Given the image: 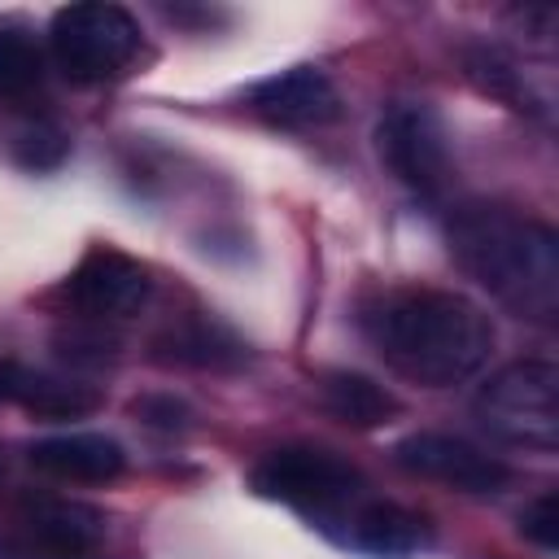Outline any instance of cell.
Returning a JSON list of instances; mask_svg holds the SVG:
<instances>
[{"instance_id":"obj_5","label":"cell","mask_w":559,"mask_h":559,"mask_svg":"<svg viewBox=\"0 0 559 559\" xmlns=\"http://www.w3.org/2000/svg\"><path fill=\"white\" fill-rule=\"evenodd\" d=\"M48 52L70 83H109L140 52V22L105 0L66 4L52 13Z\"/></svg>"},{"instance_id":"obj_4","label":"cell","mask_w":559,"mask_h":559,"mask_svg":"<svg viewBox=\"0 0 559 559\" xmlns=\"http://www.w3.org/2000/svg\"><path fill=\"white\" fill-rule=\"evenodd\" d=\"M472 411L489 437L550 454L559 445V371L542 358L511 362L480 384Z\"/></svg>"},{"instance_id":"obj_18","label":"cell","mask_w":559,"mask_h":559,"mask_svg":"<svg viewBox=\"0 0 559 559\" xmlns=\"http://www.w3.org/2000/svg\"><path fill=\"white\" fill-rule=\"evenodd\" d=\"M520 528H524V537H533L537 546L550 550L559 542V507H555V493H542L533 507H524Z\"/></svg>"},{"instance_id":"obj_9","label":"cell","mask_w":559,"mask_h":559,"mask_svg":"<svg viewBox=\"0 0 559 559\" xmlns=\"http://www.w3.org/2000/svg\"><path fill=\"white\" fill-rule=\"evenodd\" d=\"M393 463L419 480H432V485H445V489H459L472 498L502 493L511 480V467L498 454H489L454 432H411L393 445Z\"/></svg>"},{"instance_id":"obj_3","label":"cell","mask_w":559,"mask_h":559,"mask_svg":"<svg viewBox=\"0 0 559 559\" xmlns=\"http://www.w3.org/2000/svg\"><path fill=\"white\" fill-rule=\"evenodd\" d=\"M249 480L262 498L284 502L288 511H297L306 524H314L332 542L345 537V528L371 498L367 476L349 459L319 450V445H280L253 463Z\"/></svg>"},{"instance_id":"obj_14","label":"cell","mask_w":559,"mask_h":559,"mask_svg":"<svg viewBox=\"0 0 559 559\" xmlns=\"http://www.w3.org/2000/svg\"><path fill=\"white\" fill-rule=\"evenodd\" d=\"M319 402L332 419H341L349 428H380L402 411L384 384H376L371 376H358V371H328L319 384Z\"/></svg>"},{"instance_id":"obj_15","label":"cell","mask_w":559,"mask_h":559,"mask_svg":"<svg viewBox=\"0 0 559 559\" xmlns=\"http://www.w3.org/2000/svg\"><path fill=\"white\" fill-rule=\"evenodd\" d=\"M48 57L26 26H0V100L22 105L44 87Z\"/></svg>"},{"instance_id":"obj_1","label":"cell","mask_w":559,"mask_h":559,"mask_svg":"<svg viewBox=\"0 0 559 559\" xmlns=\"http://www.w3.org/2000/svg\"><path fill=\"white\" fill-rule=\"evenodd\" d=\"M358 319L380 362L424 389H445L476 376L493 349V323L485 306L454 288H389L371 297Z\"/></svg>"},{"instance_id":"obj_13","label":"cell","mask_w":559,"mask_h":559,"mask_svg":"<svg viewBox=\"0 0 559 559\" xmlns=\"http://www.w3.org/2000/svg\"><path fill=\"white\" fill-rule=\"evenodd\" d=\"M157 358L162 362H183V367H210V371H223V367H240L249 354H245V341L223 328L218 319L210 314H188L179 323H170L162 336H157Z\"/></svg>"},{"instance_id":"obj_19","label":"cell","mask_w":559,"mask_h":559,"mask_svg":"<svg viewBox=\"0 0 559 559\" xmlns=\"http://www.w3.org/2000/svg\"><path fill=\"white\" fill-rule=\"evenodd\" d=\"M148 428H162V432H175V428H183L188 424V406L179 402V397H140L135 406H131Z\"/></svg>"},{"instance_id":"obj_10","label":"cell","mask_w":559,"mask_h":559,"mask_svg":"<svg viewBox=\"0 0 559 559\" xmlns=\"http://www.w3.org/2000/svg\"><path fill=\"white\" fill-rule=\"evenodd\" d=\"M249 109L284 131H319L341 118V92L319 66H288L249 87Z\"/></svg>"},{"instance_id":"obj_20","label":"cell","mask_w":559,"mask_h":559,"mask_svg":"<svg viewBox=\"0 0 559 559\" xmlns=\"http://www.w3.org/2000/svg\"><path fill=\"white\" fill-rule=\"evenodd\" d=\"M0 480H4V459H0Z\"/></svg>"},{"instance_id":"obj_12","label":"cell","mask_w":559,"mask_h":559,"mask_svg":"<svg viewBox=\"0 0 559 559\" xmlns=\"http://www.w3.org/2000/svg\"><path fill=\"white\" fill-rule=\"evenodd\" d=\"M428 537L424 520L415 511H406L402 502H389V498H367L362 511L354 515V524L345 528L341 546L349 550H362V555H376V559H397V555H411L419 550Z\"/></svg>"},{"instance_id":"obj_7","label":"cell","mask_w":559,"mask_h":559,"mask_svg":"<svg viewBox=\"0 0 559 559\" xmlns=\"http://www.w3.org/2000/svg\"><path fill=\"white\" fill-rule=\"evenodd\" d=\"M105 515L74 498H26L17 524L0 533V559H96Z\"/></svg>"},{"instance_id":"obj_8","label":"cell","mask_w":559,"mask_h":559,"mask_svg":"<svg viewBox=\"0 0 559 559\" xmlns=\"http://www.w3.org/2000/svg\"><path fill=\"white\" fill-rule=\"evenodd\" d=\"M70 310L87 323H122L135 319L153 297V275L144 262L127 258L122 249L96 245L79 258V266L61 284Z\"/></svg>"},{"instance_id":"obj_2","label":"cell","mask_w":559,"mask_h":559,"mask_svg":"<svg viewBox=\"0 0 559 559\" xmlns=\"http://www.w3.org/2000/svg\"><path fill=\"white\" fill-rule=\"evenodd\" d=\"M459 271L520 319L555 323L559 314V236L511 205H459L445 223Z\"/></svg>"},{"instance_id":"obj_16","label":"cell","mask_w":559,"mask_h":559,"mask_svg":"<svg viewBox=\"0 0 559 559\" xmlns=\"http://www.w3.org/2000/svg\"><path fill=\"white\" fill-rule=\"evenodd\" d=\"M17 406L35 411V415H48V419H74V415H87L100 397L96 389L79 384V380H66V376H44V371H26L22 367V380H17Z\"/></svg>"},{"instance_id":"obj_11","label":"cell","mask_w":559,"mask_h":559,"mask_svg":"<svg viewBox=\"0 0 559 559\" xmlns=\"http://www.w3.org/2000/svg\"><path fill=\"white\" fill-rule=\"evenodd\" d=\"M31 467L66 480V485H105L118 480L127 467V454L114 437L105 432H61V437H44L26 450Z\"/></svg>"},{"instance_id":"obj_17","label":"cell","mask_w":559,"mask_h":559,"mask_svg":"<svg viewBox=\"0 0 559 559\" xmlns=\"http://www.w3.org/2000/svg\"><path fill=\"white\" fill-rule=\"evenodd\" d=\"M66 148H70V140H66V131L61 127H52V122H22L17 131H13V153H17V162L22 166H31V170H52L61 157H66Z\"/></svg>"},{"instance_id":"obj_6","label":"cell","mask_w":559,"mask_h":559,"mask_svg":"<svg viewBox=\"0 0 559 559\" xmlns=\"http://www.w3.org/2000/svg\"><path fill=\"white\" fill-rule=\"evenodd\" d=\"M376 153L389 175L415 197H441L450 183V140L437 109L419 100H397L376 122Z\"/></svg>"}]
</instances>
